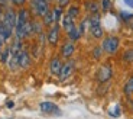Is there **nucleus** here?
Returning a JSON list of instances; mask_svg holds the SVG:
<instances>
[{
	"instance_id": "f257e3e1",
	"label": "nucleus",
	"mask_w": 133,
	"mask_h": 119,
	"mask_svg": "<svg viewBox=\"0 0 133 119\" xmlns=\"http://www.w3.org/2000/svg\"><path fill=\"white\" fill-rule=\"evenodd\" d=\"M16 15H15L13 10H7L6 15H4V19H3V29L4 32H6L7 38H10V35H12V31H13V28L16 26Z\"/></svg>"
},
{
	"instance_id": "f03ea898",
	"label": "nucleus",
	"mask_w": 133,
	"mask_h": 119,
	"mask_svg": "<svg viewBox=\"0 0 133 119\" xmlns=\"http://www.w3.org/2000/svg\"><path fill=\"white\" fill-rule=\"evenodd\" d=\"M120 45V41L117 37H109L106 38V39L103 41V44H101V50L104 51V52L107 54H113L117 51V48H119Z\"/></svg>"
},
{
	"instance_id": "7ed1b4c3",
	"label": "nucleus",
	"mask_w": 133,
	"mask_h": 119,
	"mask_svg": "<svg viewBox=\"0 0 133 119\" xmlns=\"http://www.w3.org/2000/svg\"><path fill=\"white\" fill-rule=\"evenodd\" d=\"M41 110L46 115H55V116L61 115V109L52 102H42L41 103Z\"/></svg>"
},
{
	"instance_id": "20e7f679",
	"label": "nucleus",
	"mask_w": 133,
	"mask_h": 119,
	"mask_svg": "<svg viewBox=\"0 0 133 119\" xmlns=\"http://www.w3.org/2000/svg\"><path fill=\"white\" fill-rule=\"evenodd\" d=\"M33 9L38 16H45L49 12L48 7V0H33Z\"/></svg>"
},
{
	"instance_id": "39448f33",
	"label": "nucleus",
	"mask_w": 133,
	"mask_h": 119,
	"mask_svg": "<svg viewBox=\"0 0 133 119\" xmlns=\"http://www.w3.org/2000/svg\"><path fill=\"white\" fill-rule=\"evenodd\" d=\"M28 22V12L25 9H22L19 12V15H17V17H16V33H17V37H19V33H20V31H22V28H23V25Z\"/></svg>"
},
{
	"instance_id": "423d86ee",
	"label": "nucleus",
	"mask_w": 133,
	"mask_h": 119,
	"mask_svg": "<svg viewBox=\"0 0 133 119\" xmlns=\"http://www.w3.org/2000/svg\"><path fill=\"white\" fill-rule=\"evenodd\" d=\"M110 77H111V68H110V66L100 67L98 73H97V79H98V81H101V83L109 81Z\"/></svg>"
},
{
	"instance_id": "0eeeda50",
	"label": "nucleus",
	"mask_w": 133,
	"mask_h": 119,
	"mask_svg": "<svg viewBox=\"0 0 133 119\" xmlns=\"http://www.w3.org/2000/svg\"><path fill=\"white\" fill-rule=\"evenodd\" d=\"M72 71H74V63H66V64H64L62 67H61V71H59V79L61 80H65V79H68V77L72 74Z\"/></svg>"
},
{
	"instance_id": "6e6552de",
	"label": "nucleus",
	"mask_w": 133,
	"mask_h": 119,
	"mask_svg": "<svg viewBox=\"0 0 133 119\" xmlns=\"http://www.w3.org/2000/svg\"><path fill=\"white\" fill-rule=\"evenodd\" d=\"M58 38H59V28L58 26H54L52 29L48 32V42L51 45H55L58 42Z\"/></svg>"
},
{
	"instance_id": "1a4fd4ad",
	"label": "nucleus",
	"mask_w": 133,
	"mask_h": 119,
	"mask_svg": "<svg viewBox=\"0 0 133 119\" xmlns=\"http://www.w3.org/2000/svg\"><path fill=\"white\" fill-rule=\"evenodd\" d=\"M29 64H30L29 54H28L26 51H20V52H19V67H22V68H26Z\"/></svg>"
},
{
	"instance_id": "9d476101",
	"label": "nucleus",
	"mask_w": 133,
	"mask_h": 119,
	"mask_svg": "<svg viewBox=\"0 0 133 119\" xmlns=\"http://www.w3.org/2000/svg\"><path fill=\"white\" fill-rule=\"evenodd\" d=\"M61 67H62V64H61L59 58H54L52 61H51V73L55 74V76H59V71H61Z\"/></svg>"
},
{
	"instance_id": "9b49d317",
	"label": "nucleus",
	"mask_w": 133,
	"mask_h": 119,
	"mask_svg": "<svg viewBox=\"0 0 133 119\" xmlns=\"http://www.w3.org/2000/svg\"><path fill=\"white\" fill-rule=\"evenodd\" d=\"M74 52V44L72 42H66L65 45L62 46V55L65 57V58H68V57H71Z\"/></svg>"
},
{
	"instance_id": "f8f14e48",
	"label": "nucleus",
	"mask_w": 133,
	"mask_h": 119,
	"mask_svg": "<svg viewBox=\"0 0 133 119\" xmlns=\"http://www.w3.org/2000/svg\"><path fill=\"white\" fill-rule=\"evenodd\" d=\"M62 26L65 28V31H70L72 26H75V25H74V17H71L70 15H66L62 19Z\"/></svg>"
},
{
	"instance_id": "ddd939ff",
	"label": "nucleus",
	"mask_w": 133,
	"mask_h": 119,
	"mask_svg": "<svg viewBox=\"0 0 133 119\" xmlns=\"http://www.w3.org/2000/svg\"><path fill=\"white\" fill-rule=\"evenodd\" d=\"M43 23L46 25V26H49V25H52V23H55V16H54V12H48L45 16H43Z\"/></svg>"
},
{
	"instance_id": "4468645a",
	"label": "nucleus",
	"mask_w": 133,
	"mask_h": 119,
	"mask_svg": "<svg viewBox=\"0 0 133 119\" xmlns=\"http://www.w3.org/2000/svg\"><path fill=\"white\" fill-rule=\"evenodd\" d=\"M90 31H91V35H93L94 38H101L103 37V29H101L100 25H97V26H90Z\"/></svg>"
},
{
	"instance_id": "2eb2a0df",
	"label": "nucleus",
	"mask_w": 133,
	"mask_h": 119,
	"mask_svg": "<svg viewBox=\"0 0 133 119\" xmlns=\"http://www.w3.org/2000/svg\"><path fill=\"white\" fill-rule=\"evenodd\" d=\"M66 32H68V37H70V38H71V39H72V41L78 39V38H80V35H81V33H80V31L77 29L75 26H72V28H71L70 31H66Z\"/></svg>"
},
{
	"instance_id": "dca6fc26",
	"label": "nucleus",
	"mask_w": 133,
	"mask_h": 119,
	"mask_svg": "<svg viewBox=\"0 0 133 119\" xmlns=\"http://www.w3.org/2000/svg\"><path fill=\"white\" fill-rule=\"evenodd\" d=\"M124 93H126L127 96L133 94V77H130V79L127 80V83L124 84Z\"/></svg>"
},
{
	"instance_id": "f3484780",
	"label": "nucleus",
	"mask_w": 133,
	"mask_h": 119,
	"mask_svg": "<svg viewBox=\"0 0 133 119\" xmlns=\"http://www.w3.org/2000/svg\"><path fill=\"white\" fill-rule=\"evenodd\" d=\"M7 39H9V38H7L6 32H4V29H3V25L0 23V48L4 45V42H6Z\"/></svg>"
},
{
	"instance_id": "a211bd4d",
	"label": "nucleus",
	"mask_w": 133,
	"mask_h": 119,
	"mask_svg": "<svg viewBox=\"0 0 133 119\" xmlns=\"http://www.w3.org/2000/svg\"><path fill=\"white\" fill-rule=\"evenodd\" d=\"M88 22H90V26H97V25H100V16L97 13H93V16L88 19Z\"/></svg>"
},
{
	"instance_id": "6ab92c4d",
	"label": "nucleus",
	"mask_w": 133,
	"mask_h": 119,
	"mask_svg": "<svg viewBox=\"0 0 133 119\" xmlns=\"http://www.w3.org/2000/svg\"><path fill=\"white\" fill-rule=\"evenodd\" d=\"M87 9L90 10L91 13H97V12H98V4H97L96 2H88V3H87Z\"/></svg>"
},
{
	"instance_id": "aec40b11",
	"label": "nucleus",
	"mask_w": 133,
	"mask_h": 119,
	"mask_svg": "<svg viewBox=\"0 0 133 119\" xmlns=\"http://www.w3.org/2000/svg\"><path fill=\"white\" fill-rule=\"evenodd\" d=\"M109 113H110L111 116H113V118H119V116H120V106H119V105H116V106L113 108V110H110Z\"/></svg>"
},
{
	"instance_id": "412c9836",
	"label": "nucleus",
	"mask_w": 133,
	"mask_h": 119,
	"mask_svg": "<svg viewBox=\"0 0 133 119\" xmlns=\"http://www.w3.org/2000/svg\"><path fill=\"white\" fill-rule=\"evenodd\" d=\"M9 54H10V50H4L3 52L0 54V61H2V63H7V58H9Z\"/></svg>"
},
{
	"instance_id": "4be33fe9",
	"label": "nucleus",
	"mask_w": 133,
	"mask_h": 119,
	"mask_svg": "<svg viewBox=\"0 0 133 119\" xmlns=\"http://www.w3.org/2000/svg\"><path fill=\"white\" fill-rule=\"evenodd\" d=\"M68 15H70L71 17H77V16H78V7H77V6H71L70 10H68Z\"/></svg>"
},
{
	"instance_id": "5701e85b",
	"label": "nucleus",
	"mask_w": 133,
	"mask_h": 119,
	"mask_svg": "<svg viewBox=\"0 0 133 119\" xmlns=\"http://www.w3.org/2000/svg\"><path fill=\"white\" fill-rule=\"evenodd\" d=\"M52 12H54V16H55V22H59V19H61V9L57 7V9H54Z\"/></svg>"
},
{
	"instance_id": "b1692460",
	"label": "nucleus",
	"mask_w": 133,
	"mask_h": 119,
	"mask_svg": "<svg viewBox=\"0 0 133 119\" xmlns=\"http://www.w3.org/2000/svg\"><path fill=\"white\" fill-rule=\"evenodd\" d=\"M124 59H127V61H132V59H133V51H127V52L124 54Z\"/></svg>"
},
{
	"instance_id": "393cba45",
	"label": "nucleus",
	"mask_w": 133,
	"mask_h": 119,
	"mask_svg": "<svg viewBox=\"0 0 133 119\" xmlns=\"http://www.w3.org/2000/svg\"><path fill=\"white\" fill-rule=\"evenodd\" d=\"M101 4H103V10H109V7H110V0H103V2H101Z\"/></svg>"
},
{
	"instance_id": "a878e982",
	"label": "nucleus",
	"mask_w": 133,
	"mask_h": 119,
	"mask_svg": "<svg viewBox=\"0 0 133 119\" xmlns=\"http://www.w3.org/2000/svg\"><path fill=\"white\" fill-rule=\"evenodd\" d=\"M100 52H101V48H94V51H93L94 58H100Z\"/></svg>"
},
{
	"instance_id": "bb28decb",
	"label": "nucleus",
	"mask_w": 133,
	"mask_h": 119,
	"mask_svg": "<svg viewBox=\"0 0 133 119\" xmlns=\"http://www.w3.org/2000/svg\"><path fill=\"white\" fill-rule=\"evenodd\" d=\"M25 2H26V0H13V3L16 4V6H22Z\"/></svg>"
},
{
	"instance_id": "cd10ccee",
	"label": "nucleus",
	"mask_w": 133,
	"mask_h": 119,
	"mask_svg": "<svg viewBox=\"0 0 133 119\" xmlns=\"http://www.w3.org/2000/svg\"><path fill=\"white\" fill-rule=\"evenodd\" d=\"M68 2H70V0H58V3H59V6H66V4H68Z\"/></svg>"
},
{
	"instance_id": "c85d7f7f",
	"label": "nucleus",
	"mask_w": 133,
	"mask_h": 119,
	"mask_svg": "<svg viewBox=\"0 0 133 119\" xmlns=\"http://www.w3.org/2000/svg\"><path fill=\"white\" fill-rule=\"evenodd\" d=\"M124 2H126L129 6H133V0H124Z\"/></svg>"
},
{
	"instance_id": "c756f323",
	"label": "nucleus",
	"mask_w": 133,
	"mask_h": 119,
	"mask_svg": "<svg viewBox=\"0 0 133 119\" xmlns=\"http://www.w3.org/2000/svg\"><path fill=\"white\" fill-rule=\"evenodd\" d=\"M7 108H13V102H7Z\"/></svg>"
},
{
	"instance_id": "7c9ffc66",
	"label": "nucleus",
	"mask_w": 133,
	"mask_h": 119,
	"mask_svg": "<svg viewBox=\"0 0 133 119\" xmlns=\"http://www.w3.org/2000/svg\"><path fill=\"white\" fill-rule=\"evenodd\" d=\"M6 3V0H0V4H4Z\"/></svg>"
}]
</instances>
